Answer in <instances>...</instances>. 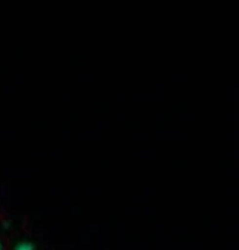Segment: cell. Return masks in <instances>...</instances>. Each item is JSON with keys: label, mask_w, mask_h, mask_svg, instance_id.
Masks as SVG:
<instances>
[{"label": "cell", "mask_w": 239, "mask_h": 250, "mask_svg": "<svg viewBox=\"0 0 239 250\" xmlns=\"http://www.w3.org/2000/svg\"><path fill=\"white\" fill-rule=\"evenodd\" d=\"M14 250H34V246L29 242H21L19 245H17Z\"/></svg>", "instance_id": "cell-1"}, {"label": "cell", "mask_w": 239, "mask_h": 250, "mask_svg": "<svg viewBox=\"0 0 239 250\" xmlns=\"http://www.w3.org/2000/svg\"><path fill=\"white\" fill-rule=\"evenodd\" d=\"M0 250H2V247H1V245H0Z\"/></svg>", "instance_id": "cell-2"}]
</instances>
